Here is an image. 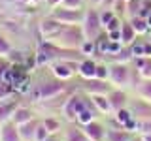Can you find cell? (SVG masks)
Segmentation results:
<instances>
[{
	"label": "cell",
	"mask_w": 151,
	"mask_h": 141,
	"mask_svg": "<svg viewBox=\"0 0 151 141\" xmlns=\"http://www.w3.org/2000/svg\"><path fill=\"white\" fill-rule=\"evenodd\" d=\"M68 92V87H66V81H60L51 75V79H42L40 83L32 85V90L27 94L30 98V102L34 103H44L49 100H55V98L63 96V94Z\"/></svg>",
	"instance_id": "obj_1"
},
{
	"label": "cell",
	"mask_w": 151,
	"mask_h": 141,
	"mask_svg": "<svg viewBox=\"0 0 151 141\" xmlns=\"http://www.w3.org/2000/svg\"><path fill=\"white\" fill-rule=\"evenodd\" d=\"M108 100H110V105H111V111H119L123 107H129V102H130V94L127 92V88H113V90L108 94Z\"/></svg>",
	"instance_id": "obj_11"
},
{
	"label": "cell",
	"mask_w": 151,
	"mask_h": 141,
	"mask_svg": "<svg viewBox=\"0 0 151 141\" xmlns=\"http://www.w3.org/2000/svg\"><path fill=\"white\" fill-rule=\"evenodd\" d=\"M136 40H138V34H136V30L132 28L130 21H129V19L123 21V25H121V43L125 47H129V45L134 43Z\"/></svg>",
	"instance_id": "obj_21"
},
{
	"label": "cell",
	"mask_w": 151,
	"mask_h": 141,
	"mask_svg": "<svg viewBox=\"0 0 151 141\" xmlns=\"http://www.w3.org/2000/svg\"><path fill=\"white\" fill-rule=\"evenodd\" d=\"M142 6H144V0H129V2H127V11H125V15L129 17V19L138 17Z\"/></svg>",
	"instance_id": "obj_25"
},
{
	"label": "cell",
	"mask_w": 151,
	"mask_h": 141,
	"mask_svg": "<svg viewBox=\"0 0 151 141\" xmlns=\"http://www.w3.org/2000/svg\"><path fill=\"white\" fill-rule=\"evenodd\" d=\"M134 137V134L125 128H121V126H108L106 128V137L104 141H130Z\"/></svg>",
	"instance_id": "obj_13"
},
{
	"label": "cell",
	"mask_w": 151,
	"mask_h": 141,
	"mask_svg": "<svg viewBox=\"0 0 151 141\" xmlns=\"http://www.w3.org/2000/svg\"><path fill=\"white\" fill-rule=\"evenodd\" d=\"M49 137H53V135L47 132V128L44 126V122H40L36 128V135H34V141H47Z\"/></svg>",
	"instance_id": "obj_29"
},
{
	"label": "cell",
	"mask_w": 151,
	"mask_h": 141,
	"mask_svg": "<svg viewBox=\"0 0 151 141\" xmlns=\"http://www.w3.org/2000/svg\"><path fill=\"white\" fill-rule=\"evenodd\" d=\"M79 51H81V55L85 58H93V56H96V43L91 40H85L81 47H79Z\"/></svg>",
	"instance_id": "obj_26"
},
{
	"label": "cell",
	"mask_w": 151,
	"mask_h": 141,
	"mask_svg": "<svg viewBox=\"0 0 151 141\" xmlns=\"http://www.w3.org/2000/svg\"><path fill=\"white\" fill-rule=\"evenodd\" d=\"M132 64L142 79H151V56H134Z\"/></svg>",
	"instance_id": "obj_19"
},
{
	"label": "cell",
	"mask_w": 151,
	"mask_h": 141,
	"mask_svg": "<svg viewBox=\"0 0 151 141\" xmlns=\"http://www.w3.org/2000/svg\"><path fill=\"white\" fill-rule=\"evenodd\" d=\"M110 77V64L98 62L96 64V79H108Z\"/></svg>",
	"instance_id": "obj_30"
},
{
	"label": "cell",
	"mask_w": 151,
	"mask_h": 141,
	"mask_svg": "<svg viewBox=\"0 0 151 141\" xmlns=\"http://www.w3.org/2000/svg\"><path fill=\"white\" fill-rule=\"evenodd\" d=\"M83 132L87 134V137L91 139V141H104V137H106V128L108 126L104 124L102 120H93V122H89V124H85L81 126Z\"/></svg>",
	"instance_id": "obj_12"
},
{
	"label": "cell",
	"mask_w": 151,
	"mask_h": 141,
	"mask_svg": "<svg viewBox=\"0 0 151 141\" xmlns=\"http://www.w3.org/2000/svg\"><path fill=\"white\" fill-rule=\"evenodd\" d=\"M0 141H23L19 135V128L13 120H8L0 128Z\"/></svg>",
	"instance_id": "obj_17"
},
{
	"label": "cell",
	"mask_w": 151,
	"mask_h": 141,
	"mask_svg": "<svg viewBox=\"0 0 151 141\" xmlns=\"http://www.w3.org/2000/svg\"><path fill=\"white\" fill-rule=\"evenodd\" d=\"M123 21H125V19H121L119 15H115L111 19L110 23H108L106 26H104V32H113V30H119L121 28V25H123Z\"/></svg>",
	"instance_id": "obj_31"
},
{
	"label": "cell",
	"mask_w": 151,
	"mask_h": 141,
	"mask_svg": "<svg viewBox=\"0 0 151 141\" xmlns=\"http://www.w3.org/2000/svg\"><path fill=\"white\" fill-rule=\"evenodd\" d=\"M130 141H144V139H142V135H138V134H134V137H132Z\"/></svg>",
	"instance_id": "obj_37"
},
{
	"label": "cell",
	"mask_w": 151,
	"mask_h": 141,
	"mask_svg": "<svg viewBox=\"0 0 151 141\" xmlns=\"http://www.w3.org/2000/svg\"><path fill=\"white\" fill-rule=\"evenodd\" d=\"M13 94H15V90H13L12 87H8L6 83L0 81V102H2V100H8V98H12Z\"/></svg>",
	"instance_id": "obj_32"
},
{
	"label": "cell",
	"mask_w": 151,
	"mask_h": 141,
	"mask_svg": "<svg viewBox=\"0 0 151 141\" xmlns=\"http://www.w3.org/2000/svg\"><path fill=\"white\" fill-rule=\"evenodd\" d=\"M125 2H129V0H125Z\"/></svg>",
	"instance_id": "obj_40"
},
{
	"label": "cell",
	"mask_w": 151,
	"mask_h": 141,
	"mask_svg": "<svg viewBox=\"0 0 151 141\" xmlns=\"http://www.w3.org/2000/svg\"><path fill=\"white\" fill-rule=\"evenodd\" d=\"M93 102V105L96 107V111L100 113L104 117H110L113 115L111 111V105H110V100H108V94H93V96H89Z\"/></svg>",
	"instance_id": "obj_18"
},
{
	"label": "cell",
	"mask_w": 151,
	"mask_h": 141,
	"mask_svg": "<svg viewBox=\"0 0 151 141\" xmlns=\"http://www.w3.org/2000/svg\"><path fill=\"white\" fill-rule=\"evenodd\" d=\"M53 19H57L59 23H63L66 26H72V25H81L83 23V17H85V11L83 9H68V8H55L51 9L49 13Z\"/></svg>",
	"instance_id": "obj_5"
},
{
	"label": "cell",
	"mask_w": 151,
	"mask_h": 141,
	"mask_svg": "<svg viewBox=\"0 0 151 141\" xmlns=\"http://www.w3.org/2000/svg\"><path fill=\"white\" fill-rule=\"evenodd\" d=\"M78 68H79V62H72V60H55L49 66L51 75L60 79V81H70L78 73Z\"/></svg>",
	"instance_id": "obj_6"
},
{
	"label": "cell",
	"mask_w": 151,
	"mask_h": 141,
	"mask_svg": "<svg viewBox=\"0 0 151 141\" xmlns=\"http://www.w3.org/2000/svg\"><path fill=\"white\" fill-rule=\"evenodd\" d=\"M81 30H83V34H85V40H91V41H94L104 32L98 8L85 9V17H83V23H81Z\"/></svg>",
	"instance_id": "obj_4"
},
{
	"label": "cell",
	"mask_w": 151,
	"mask_h": 141,
	"mask_svg": "<svg viewBox=\"0 0 151 141\" xmlns=\"http://www.w3.org/2000/svg\"><path fill=\"white\" fill-rule=\"evenodd\" d=\"M130 21V25H132V28L136 30V34L138 36H145L147 32H151L149 30V25H147V19H144V17H132V19H129Z\"/></svg>",
	"instance_id": "obj_24"
},
{
	"label": "cell",
	"mask_w": 151,
	"mask_h": 141,
	"mask_svg": "<svg viewBox=\"0 0 151 141\" xmlns=\"http://www.w3.org/2000/svg\"><path fill=\"white\" fill-rule=\"evenodd\" d=\"M13 51V45L9 43V40L6 38V34L4 32H0V56H6L8 58V55Z\"/></svg>",
	"instance_id": "obj_28"
},
{
	"label": "cell",
	"mask_w": 151,
	"mask_h": 141,
	"mask_svg": "<svg viewBox=\"0 0 151 141\" xmlns=\"http://www.w3.org/2000/svg\"><path fill=\"white\" fill-rule=\"evenodd\" d=\"M129 109L132 111L136 120H142V119H151V103L142 100L140 96H130V102H129Z\"/></svg>",
	"instance_id": "obj_8"
},
{
	"label": "cell",
	"mask_w": 151,
	"mask_h": 141,
	"mask_svg": "<svg viewBox=\"0 0 151 141\" xmlns=\"http://www.w3.org/2000/svg\"><path fill=\"white\" fill-rule=\"evenodd\" d=\"M132 90H134L136 96H140L142 100L151 103V79H140Z\"/></svg>",
	"instance_id": "obj_23"
},
{
	"label": "cell",
	"mask_w": 151,
	"mask_h": 141,
	"mask_svg": "<svg viewBox=\"0 0 151 141\" xmlns=\"http://www.w3.org/2000/svg\"><path fill=\"white\" fill-rule=\"evenodd\" d=\"M60 141H91L83 128L76 122H66V126L60 132Z\"/></svg>",
	"instance_id": "obj_10"
},
{
	"label": "cell",
	"mask_w": 151,
	"mask_h": 141,
	"mask_svg": "<svg viewBox=\"0 0 151 141\" xmlns=\"http://www.w3.org/2000/svg\"><path fill=\"white\" fill-rule=\"evenodd\" d=\"M42 122V117H36V119L28 120V122H23V124H19V135H21L23 141H34V135H36V128L38 124Z\"/></svg>",
	"instance_id": "obj_14"
},
{
	"label": "cell",
	"mask_w": 151,
	"mask_h": 141,
	"mask_svg": "<svg viewBox=\"0 0 151 141\" xmlns=\"http://www.w3.org/2000/svg\"><path fill=\"white\" fill-rule=\"evenodd\" d=\"M96 60L94 58H83L79 62V68H78V75L81 79H93L96 77Z\"/></svg>",
	"instance_id": "obj_20"
},
{
	"label": "cell",
	"mask_w": 151,
	"mask_h": 141,
	"mask_svg": "<svg viewBox=\"0 0 151 141\" xmlns=\"http://www.w3.org/2000/svg\"><path fill=\"white\" fill-rule=\"evenodd\" d=\"M47 41L55 43L57 47H63V49H79L85 41V34L81 30V25H72V26H64L59 34L49 38Z\"/></svg>",
	"instance_id": "obj_2"
},
{
	"label": "cell",
	"mask_w": 151,
	"mask_h": 141,
	"mask_svg": "<svg viewBox=\"0 0 151 141\" xmlns=\"http://www.w3.org/2000/svg\"><path fill=\"white\" fill-rule=\"evenodd\" d=\"M85 4V0H63L60 6L63 8H68V9H81Z\"/></svg>",
	"instance_id": "obj_34"
},
{
	"label": "cell",
	"mask_w": 151,
	"mask_h": 141,
	"mask_svg": "<svg viewBox=\"0 0 151 141\" xmlns=\"http://www.w3.org/2000/svg\"><path fill=\"white\" fill-rule=\"evenodd\" d=\"M147 25H149V30H151V15L147 17Z\"/></svg>",
	"instance_id": "obj_39"
},
{
	"label": "cell",
	"mask_w": 151,
	"mask_h": 141,
	"mask_svg": "<svg viewBox=\"0 0 151 141\" xmlns=\"http://www.w3.org/2000/svg\"><path fill=\"white\" fill-rule=\"evenodd\" d=\"M89 2H91V6H93V8H98L102 0H89Z\"/></svg>",
	"instance_id": "obj_36"
},
{
	"label": "cell",
	"mask_w": 151,
	"mask_h": 141,
	"mask_svg": "<svg viewBox=\"0 0 151 141\" xmlns=\"http://www.w3.org/2000/svg\"><path fill=\"white\" fill-rule=\"evenodd\" d=\"M45 4H47V8L55 9V8H59L60 4H63V0H45Z\"/></svg>",
	"instance_id": "obj_35"
},
{
	"label": "cell",
	"mask_w": 151,
	"mask_h": 141,
	"mask_svg": "<svg viewBox=\"0 0 151 141\" xmlns=\"http://www.w3.org/2000/svg\"><path fill=\"white\" fill-rule=\"evenodd\" d=\"M134 134H138V135L151 134V119H142V120H136V130H134Z\"/></svg>",
	"instance_id": "obj_27"
},
{
	"label": "cell",
	"mask_w": 151,
	"mask_h": 141,
	"mask_svg": "<svg viewBox=\"0 0 151 141\" xmlns=\"http://www.w3.org/2000/svg\"><path fill=\"white\" fill-rule=\"evenodd\" d=\"M142 139H144V141H151V134H145V135H142Z\"/></svg>",
	"instance_id": "obj_38"
},
{
	"label": "cell",
	"mask_w": 151,
	"mask_h": 141,
	"mask_svg": "<svg viewBox=\"0 0 151 141\" xmlns=\"http://www.w3.org/2000/svg\"><path fill=\"white\" fill-rule=\"evenodd\" d=\"M0 128H2V124H0Z\"/></svg>",
	"instance_id": "obj_41"
},
{
	"label": "cell",
	"mask_w": 151,
	"mask_h": 141,
	"mask_svg": "<svg viewBox=\"0 0 151 141\" xmlns=\"http://www.w3.org/2000/svg\"><path fill=\"white\" fill-rule=\"evenodd\" d=\"M113 85L110 83V79H83L81 83V92H85L87 96H93V94H110L113 90Z\"/></svg>",
	"instance_id": "obj_7"
},
{
	"label": "cell",
	"mask_w": 151,
	"mask_h": 141,
	"mask_svg": "<svg viewBox=\"0 0 151 141\" xmlns=\"http://www.w3.org/2000/svg\"><path fill=\"white\" fill-rule=\"evenodd\" d=\"M17 105H19V100H13V96L8 98V100L0 102V124L12 120V117H13V113H15Z\"/></svg>",
	"instance_id": "obj_16"
},
{
	"label": "cell",
	"mask_w": 151,
	"mask_h": 141,
	"mask_svg": "<svg viewBox=\"0 0 151 141\" xmlns=\"http://www.w3.org/2000/svg\"><path fill=\"white\" fill-rule=\"evenodd\" d=\"M42 122H44V126L47 128V132H49L51 135H59L60 132H63V120L60 119H57V117H53V115H47V117H42Z\"/></svg>",
	"instance_id": "obj_22"
},
{
	"label": "cell",
	"mask_w": 151,
	"mask_h": 141,
	"mask_svg": "<svg viewBox=\"0 0 151 141\" xmlns=\"http://www.w3.org/2000/svg\"><path fill=\"white\" fill-rule=\"evenodd\" d=\"M66 25H63V23H59L57 19H53L51 15H47L45 19H42L40 25H38V30H40V34L44 40H49V38L57 36L60 30H63Z\"/></svg>",
	"instance_id": "obj_9"
},
{
	"label": "cell",
	"mask_w": 151,
	"mask_h": 141,
	"mask_svg": "<svg viewBox=\"0 0 151 141\" xmlns=\"http://www.w3.org/2000/svg\"><path fill=\"white\" fill-rule=\"evenodd\" d=\"M36 111L32 109L30 105H25V103H19L17 105V109L15 113H13V117H12V120L15 122V124H23V122H28V120H32V119H36Z\"/></svg>",
	"instance_id": "obj_15"
},
{
	"label": "cell",
	"mask_w": 151,
	"mask_h": 141,
	"mask_svg": "<svg viewBox=\"0 0 151 141\" xmlns=\"http://www.w3.org/2000/svg\"><path fill=\"white\" fill-rule=\"evenodd\" d=\"M98 11H100V21H102V26H106L108 23H110L111 19L117 15V13L113 11V9H98Z\"/></svg>",
	"instance_id": "obj_33"
},
{
	"label": "cell",
	"mask_w": 151,
	"mask_h": 141,
	"mask_svg": "<svg viewBox=\"0 0 151 141\" xmlns=\"http://www.w3.org/2000/svg\"><path fill=\"white\" fill-rule=\"evenodd\" d=\"M87 102H89V96L85 92H74V94H70V96L64 100L63 107H60L63 120L64 122H76L78 113L87 105Z\"/></svg>",
	"instance_id": "obj_3"
}]
</instances>
